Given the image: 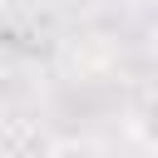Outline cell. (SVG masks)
<instances>
[{"label": "cell", "instance_id": "277c9868", "mask_svg": "<svg viewBox=\"0 0 158 158\" xmlns=\"http://www.w3.org/2000/svg\"><path fill=\"white\" fill-rule=\"evenodd\" d=\"M128 5H153V0H128Z\"/></svg>", "mask_w": 158, "mask_h": 158}, {"label": "cell", "instance_id": "3957f363", "mask_svg": "<svg viewBox=\"0 0 158 158\" xmlns=\"http://www.w3.org/2000/svg\"><path fill=\"white\" fill-rule=\"evenodd\" d=\"M148 44H153V54H158V20H153V30H148Z\"/></svg>", "mask_w": 158, "mask_h": 158}, {"label": "cell", "instance_id": "7a4b0ae2", "mask_svg": "<svg viewBox=\"0 0 158 158\" xmlns=\"http://www.w3.org/2000/svg\"><path fill=\"white\" fill-rule=\"evenodd\" d=\"M44 158H109L94 138H79V133H69V138H54L49 148H44Z\"/></svg>", "mask_w": 158, "mask_h": 158}, {"label": "cell", "instance_id": "6da1fadb", "mask_svg": "<svg viewBox=\"0 0 158 158\" xmlns=\"http://www.w3.org/2000/svg\"><path fill=\"white\" fill-rule=\"evenodd\" d=\"M128 133H133L148 153H158V89H148V94L133 104V114H128Z\"/></svg>", "mask_w": 158, "mask_h": 158}]
</instances>
